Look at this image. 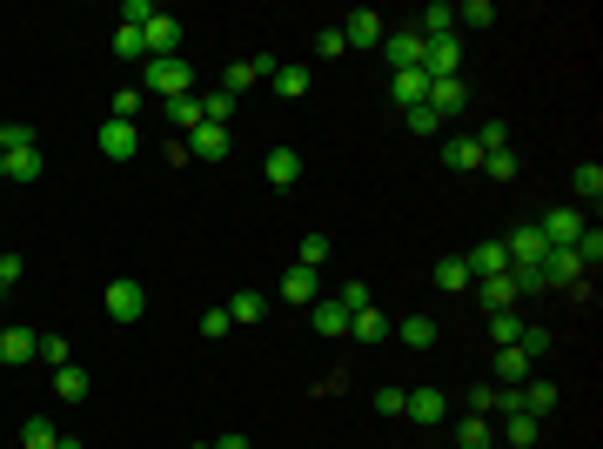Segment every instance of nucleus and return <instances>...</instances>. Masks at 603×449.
I'll return each instance as SVG.
<instances>
[{
	"instance_id": "57",
	"label": "nucleus",
	"mask_w": 603,
	"mask_h": 449,
	"mask_svg": "<svg viewBox=\"0 0 603 449\" xmlns=\"http://www.w3.org/2000/svg\"><path fill=\"white\" fill-rule=\"evenodd\" d=\"M7 135H14V121H0V155H7Z\"/></svg>"
},
{
	"instance_id": "47",
	"label": "nucleus",
	"mask_w": 603,
	"mask_h": 449,
	"mask_svg": "<svg viewBox=\"0 0 603 449\" xmlns=\"http://www.w3.org/2000/svg\"><path fill=\"white\" fill-rule=\"evenodd\" d=\"M476 148H483V155L510 148V128H503V121H483V128H476Z\"/></svg>"
},
{
	"instance_id": "29",
	"label": "nucleus",
	"mask_w": 603,
	"mask_h": 449,
	"mask_svg": "<svg viewBox=\"0 0 603 449\" xmlns=\"http://www.w3.org/2000/svg\"><path fill=\"white\" fill-rule=\"evenodd\" d=\"M416 34H423V41H443V34H456V7H443V0H436V7H423Z\"/></svg>"
},
{
	"instance_id": "24",
	"label": "nucleus",
	"mask_w": 603,
	"mask_h": 449,
	"mask_svg": "<svg viewBox=\"0 0 603 449\" xmlns=\"http://www.w3.org/2000/svg\"><path fill=\"white\" fill-rule=\"evenodd\" d=\"M530 382V356L523 349H496V389H523Z\"/></svg>"
},
{
	"instance_id": "37",
	"label": "nucleus",
	"mask_w": 603,
	"mask_h": 449,
	"mask_svg": "<svg viewBox=\"0 0 603 449\" xmlns=\"http://www.w3.org/2000/svg\"><path fill=\"white\" fill-rule=\"evenodd\" d=\"M570 255H577V269H583V275H597V262H603V228H583Z\"/></svg>"
},
{
	"instance_id": "21",
	"label": "nucleus",
	"mask_w": 603,
	"mask_h": 449,
	"mask_svg": "<svg viewBox=\"0 0 603 449\" xmlns=\"http://www.w3.org/2000/svg\"><path fill=\"white\" fill-rule=\"evenodd\" d=\"M469 289H483V309H516V302H523V295H516V282H510V269L503 275H483V282H469Z\"/></svg>"
},
{
	"instance_id": "18",
	"label": "nucleus",
	"mask_w": 603,
	"mask_h": 449,
	"mask_svg": "<svg viewBox=\"0 0 603 449\" xmlns=\"http://www.w3.org/2000/svg\"><path fill=\"white\" fill-rule=\"evenodd\" d=\"M382 34H389V27H382L376 7H356V14L342 21V41H349V47H382Z\"/></svg>"
},
{
	"instance_id": "30",
	"label": "nucleus",
	"mask_w": 603,
	"mask_h": 449,
	"mask_svg": "<svg viewBox=\"0 0 603 449\" xmlns=\"http://www.w3.org/2000/svg\"><path fill=\"white\" fill-rule=\"evenodd\" d=\"M201 121L228 128V121H235V94H228V88H201Z\"/></svg>"
},
{
	"instance_id": "19",
	"label": "nucleus",
	"mask_w": 603,
	"mask_h": 449,
	"mask_svg": "<svg viewBox=\"0 0 603 449\" xmlns=\"http://www.w3.org/2000/svg\"><path fill=\"white\" fill-rule=\"evenodd\" d=\"M443 168H456V175L483 168V148H476V135H443Z\"/></svg>"
},
{
	"instance_id": "20",
	"label": "nucleus",
	"mask_w": 603,
	"mask_h": 449,
	"mask_svg": "<svg viewBox=\"0 0 603 449\" xmlns=\"http://www.w3.org/2000/svg\"><path fill=\"white\" fill-rule=\"evenodd\" d=\"M463 269H469V282H483V275L510 269V255H503V242H483V248H469V255H463Z\"/></svg>"
},
{
	"instance_id": "32",
	"label": "nucleus",
	"mask_w": 603,
	"mask_h": 449,
	"mask_svg": "<svg viewBox=\"0 0 603 449\" xmlns=\"http://www.w3.org/2000/svg\"><path fill=\"white\" fill-rule=\"evenodd\" d=\"M570 188H577V202H590V208H597V202H603V168H597V161H577Z\"/></svg>"
},
{
	"instance_id": "23",
	"label": "nucleus",
	"mask_w": 603,
	"mask_h": 449,
	"mask_svg": "<svg viewBox=\"0 0 603 449\" xmlns=\"http://www.w3.org/2000/svg\"><path fill=\"white\" fill-rule=\"evenodd\" d=\"M302 181V155L295 148H268V188H295Z\"/></svg>"
},
{
	"instance_id": "7",
	"label": "nucleus",
	"mask_w": 603,
	"mask_h": 449,
	"mask_svg": "<svg viewBox=\"0 0 603 449\" xmlns=\"http://www.w3.org/2000/svg\"><path fill=\"white\" fill-rule=\"evenodd\" d=\"M94 148H101L108 161H134V155H141V128H134V121H114V114H108V128L94 135Z\"/></svg>"
},
{
	"instance_id": "8",
	"label": "nucleus",
	"mask_w": 603,
	"mask_h": 449,
	"mask_svg": "<svg viewBox=\"0 0 603 449\" xmlns=\"http://www.w3.org/2000/svg\"><path fill=\"white\" fill-rule=\"evenodd\" d=\"M181 141H188V155H195V161H228V148H235V135L215 128V121H195Z\"/></svg>"
},
{
	"instance_id": "56",
	"label": "nucleus",
	"mask_w": 603,
	"mask_h": 449,
	"mask_svg": "<svg viewBox=\"0 0 603 449\" xmlns=\"http://www.w3.org/2000/svg\"><path fill=\"white\" fill-rule=\"evenodd\" d=\"M215 449H255V443H248L242 429H228V436H215Z\"/></svg>"
},
{
	"instance_id": "3",
	"label": "nucleus",
	"mask_w": 603,
	"mask_h": 449,
	"mask_svg": "<svg viewBox=\"0 0 603 449\" xmlns=\"http://www.w3.org/2000/svg\"><path fill=\"white\" fill-rule=\"evenodd\" d=\"M536 275H543V289H563V295H577V302H590V275L577 269L570 248H550V255L536 262Z\"/></svg>"
},
{
	"instance_id": "45",
	"label": "nucleus",
	"mask_w": 603,
	"mask_h": 449,
	"mask_svg": "<svg viewBox=\"0 0 603 449\" xmlns=\"http://www.w3.org/2000/svg\"><path fill=\"white\" fill-rule=\"evenodd\" d=\"M34 362H47V369H67L74 362V349H67V336H41V356Z\"/></svg>"
},
{
	"instance_id": "34",
	"label": "nucleus",
	"mask_w": 603,
	"mask_h": 449,
	"mask_svg": "<svg viewBox=\"0 0 603 449\" xmlns=\"http://www.w3.org/2000/svg\"><path fill=\"white\" fill-rule=\"evenodd\" d=\"M54 443H61L54 416H27V423H21V449H54Z\"/></svg>"
},
{
	"instance_id": "50",
	"label": "nucleus",
	"mask_w": 603,
	"mask_h": 449,
	"mask_svg": "<svg viewBox=\"0 0 603 449\" xmlns=\"http://www.w3.org/2000/svg\"><path fill=\"white\" fill-rule=\"evenodd\" d=\"M141 101H148L141 88H121V94H114V121H134V114H141Z\"/></svg>"
},
{
	"instance_id": "60",
	"label": "nucleus",
	"mask_w": 603,
	"mask_h": 449,
	"mask_svg": "<svg viewBox=\"0 0 603 449\" xmlns=\"http://www.w3.org/2000/svg\"><path fill=\"white\" fill-rule=\"evenodd\" d=\"M0 329H7V322H0Z\"/></svg>"
},
{
	"instance_id": "55",
	"label": "nucleus",
	"mask_w": 603,
	"mask_h": 449,
	"mask_svg": "<svg viewBox=\"0 0 603 449\" xmlns=\"http://www.w3.org/2000/svg\"><path fill=\"white\" fill-rule=\"evenodd\" d=\"M402 403H409V389H376V409H382V416H402Z\"/></svg>"
},
{
	"instance_id": "43",
	"label": "nucleus",
	"mask_w": 603,
	"mask_h": 449,
	"mask_svg": "<svg viewBox=\"0 0 603 449\" xmlns=\"http://www.w3.org/2000/svg\"><path fill=\"white\" fill-rule=\"evenodd\" d=\"M322 262H329V235H302V255H295V269H315V275H322Z\"/></svg>"
},
{
	"instance_id": "12",
	"label": "nucleus",
	"mask_w": 603,
	"mask_h": 449,
	"mask_svg": "<svg viewBox=\"0 0 603 449\" xmlns=\"http://www.w3.org/2000/svg\"><path fill=\"white\" fill-rule=\"evenodd\" d=\"M34 356H41V329L7 322V329H0V362H7V369H21V362H34Z\"/></svg>"
},
{
	"instance_id": "5",
	"label": "nucleus",
	"mask_w": 603,
	"mask_h": 449,
	"mask_svg": "<svg viewBox=\"0 0 603 449\" xmlns=\"http://www.w3.org/2000/svg\"><path fill=\"white\" fill-rule=\"evenodd\" d=\"M423 108H429V114H436V121L449 128V121H456V114L469 108V88H463V74H449V81H429V101H423Z\"/></svg>"
},
{
	"instance_id": "4",
	"label": "nucleus",
	"mask_w": 603,
	"mask_h": 449,
	"mask_svg": "<svg viewBox=\"0 0 603 449\" xmlns=\"http://www.w3.org/2000/svg\"><path fill=\"white\" fill-rule=\"evenodd\" d=\"M583 228H590V222H583V208L570 202V208H550V215L536 222V235H543L550 248H577V235H583Z\"/></svg>"
},
{
	"instance_id": "16",
	"label": "nucleus",
	"mask_w": 603,
	"mask_h": 449,
	"mask_svg": "<svg viewBox=\"0 0 603 449\" xmlns=\"http://www.w3.org/2000/svg\"><path fill=\"white\" fill-rule=\"evenodd\" d=\"M389 101H396L402 114H409V108H423V101H429V74H423V68H402V74H389Z\"/></svg>"
},
{
	"instance_id": "13",
	"label": "nucleus",
	"mask_w": 603,
	"mask_h": 449,
	"mask_svg": "<svg viewBox=\"0 0 603 449\" xmlns=\"http://www.w3.org/2000/svg\"><path fill=\"white\" fill-rule=\"evenodd\" d=\"M309 322H315V336H322V342H342V336H349V309H342L335 295H315V302H309Z\"/></svg>"
},
{
	"instance_id": "25",
	"label": "nucleus",
	"mask_w": 603,
	"mask_h": 449,
	"mask_svg": "<svg viewBox=\"0 0 603 449\" xmlns=\"http://www.w3.org/2000/svg\"><path fill=\"white\" fill-rule=\"evenodd\" d=\"M282 295H289L295 309H309L315 295H322V275H315V269H289V275H282Z\"/></svg>"
},
{
	"instance_id": "28",
	"label": "nucleus",
	"mask_w": 603,
	"mask_h": 449,
	"mask_svg": "<svg viewBox=\"0 0 603 449\" xmlns=\"http://www.w3.org/2000/svg\"><path fill=\"white\" fill-rule=\"evenodd\" d=\"M88 369H74V362H67V369H54V396H61V403H88Z\"/></svg>"
},
{
	"instance_id": "27",
	"label": "nucleus",
	"mask_w": 603,
	"mask_h": 449,
	"mask_svg": "<svg viewBox=\"0 0 603 449\" xmlns=\"http://www.w3.org/2000/svg\"><path fill=\"white\" fill-rule=\"evenodd\" d=\"M456 449H496V423L490 416H463L456 423Z\"/></svg>"
},
{
	"instance_id": "52",
	"label": "nucleus",
	"mask_w": 603,
	"mask_h": 449,
	"mask_svg": "<svg viewBox=\"0 0 603 449\" xmlns=\"http://www.w3.org/2000/svg\"><path fill=\"white\" fill-rule=\"evenodd\" d=\"M228 329H235V322H228V309H208V315H201V336H208V342H222Z\"/></svg>"
},
{
	"instance_id": "14",
	"label": "nucleus",
	"mask_w": 603,
	"mask_h": 449,
	"mask_svg": "<svg viewBox=\"0 0 603 449\" xmlns=\"http://www.w3.org/2000/svg\"><path fill=\"white\" fill-rule=\"evenodd\" d=\"M503 255H510V269H536V262L550 255V242H543V235H536V222H530V228H510Z\"/></svg>"
},
{
	"instance_id": "54",
	"label": "nucleus",
	"mask_w": 603,
	"mask_h": 449,
	"mask_svg": "<svg viewBox=\"0 0 603 449\" xmlns=\"http://www.w3.org/2000/svg\"><path fill=\"white\" fill-rule=\"evenodd\" d=\"M315 47H322V61H329V54H349V41H342V27H322V34H315Z\"/></svg>"
},
{
	"instance_id": "58",
	"label": "nucleus",
	"mask_w": 603,
	"mask_h": 449,
	"mask_svg": "<svg viewBox=\"0 0 603 449\" xmlns=\"http://www.w3.org/2000/svg\"><path fill=\"white\" fill-rule=\"evenodd\" d=\"M54 449H81V443H74V436H61V443H54Z\"/></svg>"
},
{
	"instance_id": "22",
	"label": "nucleus",
	"mask_w": 603,
	"mask_h": 449,
	"mask_svg": "<svg viewBox=\"0 0 603 449\" xmlns=\"http://www.w3.org/2000/svg\"><path fill=\"white\" fill-rule=\"evenodd\" d=\"M396 336H402V349H436V342H443V329H436L429 315H402Z\"/></svg>"
},
{
	"instance_id": "51",
	"label": "nucleus",
	"mask_w": 603,
	"mask_h": 449,
	"mask_svg": "<svg viewBox=\"0 0 603 449\" xmlns=\"http://www.w3.org/2000/svg\"><path fill=\"white\" fill-rule=\"evenodd\" d=\"M155 21V7L148 0H121V27H148Z\"/></svg>"
},
{
	"instance_id": "46",
	"label": "nucleus",
	"mask_w": 603,
	"mask_h": 449,
	"mask_svg": "<svg viewBox=\"0 0 603 449\" xmlns=\"http://www.w3.org/2000/svg\"><path fill=\"white\" fill-rule=\"evenodd\" d=\"M483 175H490V181H510V175H516V148H496V155H483Z\"/></svg>"
},
{
	"instance_id": "6",
	"label": "nucleus",
	"mask_w": 603,
	"mask_h": 449,
	"mask_svg": "<svg viewBox=\"0 0 603 449\" xmlns=\"http://www.w3.org/2000/svg\"><path fill=\"white\" fill-rule=\"evenodd\" d=\"M463 68V34H443V41H423V74L429 81H449Z\"/></svg>"
},
{
	"instance_id": "41",
	"label": "nucleus",
	"mask_w": 603,
	"mask_h": 449,
	"mask_svg": "<svg viewBox=\"0 0 603 449\" xmlns=\"http://www.w3.org/2000/svg\"><path fill=\"white\" fill-rule=\"evenodd\" d=\"M228 322H262V295L235 289V295H228Z\"/></svg>"
},
{
	"instance_id": "15",
	"label": "nucleus",
	"mask_w": 603,
	"mask_h": 449,
	"mask_svg": "<svg viewBox=\"0 0 603 449\" xmlns=\"http://www.w3.org/2000/svg\"><path fill=\"white\" fill-rule=\"evenodd\" d=\"M402 416H409V423H423V429H436V423L449 416V396H443V389H409Z\"/></svg>"
},
{
	"instance_id": "35",
	"label": "nucleus",
	"mask_w": 603,
	"mask_h": 449,
	"mask_svg": "<svg viewBox=\"0 0 603 449\" xmlns=\"http://www.w3.org/2000/svg\"><path fill=\"white\" fill-rule=\"evenodd\" d=\"M161 121H168V128H195V121H201V94H181V101H161Z\"/></svg>"
},
{
	"instance_id": "42",
	"label": "nucleus",
	"mask_w": 603,
	"mask_h": 449,
	"mask_svg": "<svg viewBox=\"0 0 603 449\" xmlns=\"http://www.w3.org/2000/svg\"><path fill=\"white\" fill-rule=\"evenodd\" d=\"M255 81H262V74H255V61H228V68H222V88L235 94V101H242V88H255Z\"/></svg>"
},
{
	"instance_id": "9",
	"label": "nucleus",
	"mask_w": 603,
	"mask_h": 449,
	"mask_svg": "<svg viewBox=\"0 0 603 449\" xmlns=\"http://www.w3.org/2000/svg\"><path fill=\"white\" fill-rule=\"evenodd\" d=\"M382 54H389V74L423 68V34L416 27H396V34H382Z\"/></svg>"
},
{
	"instance_id": "36",
	"label": "nucleus",
	"mask_w": 603,
	"mask_h": 449,
	"mask_svg": "<svg viewBox=\"0 0 603 449\" xmlns=\"http://www.w3.org/2000/svg\"><path fill=\"white\" fill-rule=\"evenodd\" d=\"M516 349H523V356H530V362H543V356H550V349H557V336H550L543 322H523V336H516Z\"/></svg>"
},
{
	"instance_id": "1",
	"label": "nucleus",
	"mask_w": 603,
	"mask_h": 449,
	"mask_svg": "<svg viewBox=\"0 0 603 449\" xmlns=\"http://www.w3.org/2000/svg\"><path fill=\"white\" fill-rule=\"evenodd\" d=\"M141 94H155V101H181V94H201L195 68L168 54V61H141Z\"/></svg>"
},
{
	"instance_id": "33",
	"label": "nucleus",
	"mask_w": 603,
	"mask_h": 449,
	"mask_svg": "<svg viewBox=\"0 0 603 449\" xmlns=\"http://www.w3.org/2000/svg\"><path fill=\"white\" fill-rule=\"evenodd\" d=\"M349 336H356V342H382V336H389V315H382V309H356V315H349Z\"/></svg>"
},
{
	"instance_id": "49",
	"label": "nucleus",
	"mask_w": 603,
	"mask_h": 449,
	"mask_svg": "<svg viewBox=\"0 0 603 449\" xmlns=\"http://www.w3.org/2000/svg\"><path fill=\"white\" fill-rule=\"evenodd\" d=\"M335 302H342L349 315H356V309H369V282H342V289H335Z\"/></svg>"
},
{
	"instance_id": "26",
	"label": "nucleus",
	"mask_w": 603,
	"mask_h": 449,
	"mask_svg": "<svg viewBox=\"0 0 603 449\" xmlns=\"http://www.w3.org/2000/svg\"><path fill=\"white\" fill-rule=\"evenodd\" d=\"M536 429H543V423H536V416H523V409H510L496 436H503V443H510V449H536Z\"/></svg>"
},
{
	"instance_id": "11",
	"label": "nucleus",
	"mask_w": 603,
	"mask_h": 449,
	"mask_svg": "<svg viewBox=\"0 0 603 449\" xmlns=\"http://www.w3.org/2000/svg\"><path fill=\"white\" fill-rule=\"evenodd\" d=\"M108 315H114V322H141V315H148V289H141V282H128V275H121V282H108Z\"/></svg>"
},
{
	"instance_id": "31",
	"label": "nucleus",
	"mask_w": 603,
	"mask_h": 449,
	"mask_svg": "<svg viewBox=\"0 0 603 449\" xmlns=\"http://www.w3.org/2000/svg\"><path fill=\"white\" fill-rule=\"evenodd\" d=\"M309 81H315L309 68H275V74H268V88L282 94V101H302V94H309Z\"/></svg>"
},
{
	"instance_id": "44",
	"label": "nucleus",
	"mask_w": 603,
	"mask_h": 449,
	"mask_svg": "<svg viewBox=\"0 0 603 449\" xmlns=\"http://www.w3.org/2000/svg\"><path fill=\"white\" fill-rule=\"evenodd\" d=\"M496 21V0H463L456 7V27H490Z\"/></svg>"
},
{
	"instance_id": "39",
	"label": "nucleus",
	"mask_w": 603,
	"mask_h": 449,
	"mask_svg": "<svg viewBox=\"0 0 603 449\" xmlns=\"http://www.w3.org/2000/svg\"><path fill=\"white\" fill-rule=\"evenodd\" d=\"M114 61H148V41H141V27H114Z\"/></svg>"
},
{
	"instance_id": "10",
	"label": "nucleus",
	"mask_w": 603,
	"mask_h": 449,
	"mask_svg": "<svg viewBox=\"0 0 603 449\" xmlns=\"http://www.w3.org/2000/svg\"><path fill=\"white\" fill-rule=\"evenodd\" d=\"M141 41H148V61H168V54H181V21L155 7V21L141 27Z\"/></svg>"
},
{
	"instance_id": "17",
	"label": "nucleus",
	"mask_w": 603,
	"mask_h": 449,
	"mask_svg": "<svg viewBox=\"0 0 603 449\" xmlns=\"http://www.w3.org/2000/svg\"><path fill=\"white\" fill-rule=\"evenodd\" d=\"M557 403H563V389H557V382H543V376L516 389V409H523V416H536V423H543V416H550Z\"/></svg>"
},
{
	"instance_id": "40",
	"label": "nucleus",
	"mask_w": 603,
	"mask_h": 449,
	"mask_svg": "<svg viewBox=\"0 0 603 449\" xmlns=\"http://www.w3.org/2000/svg\"><path fill=\"white\" fill-rule=\"evenodd\" d=\"M516 336H523V315H516V309H496V315H490V342L516 349Z\"/></svg>"
},
{
	"instance_id": "59",
	"label": "nucleus",
	"mask_w": 603,
	"mask_h": 449,
	"mask_svg": "<svg viewBox=\"0 0 603 449\" xmlns=\"http://www.w3.org/2000/svg\"><path fill=\"white\" fill-rule=\"evenodd\" d=\"M0 181H7V168H0Z\"/></svg>"
},
{
	"instance_id": "38",
	"label": "nucleus",
	"mask_w": 603,
	"mask_h": 449,
	"mask_svg": "<svg viewBox=\"0 0 603 449\" xmlns=\"http://www.w3.org/2000/svg\"><path fill=\"white\" fill-rule=\"evenodd\" d=\"M436 289L469 295V269H463V255H443V262H436Z\"/></svg>"
},
{
	"instance_id": "48",
	"label": "nucleus",
	"mask_w": 603,
	"mask_h": 449,
	"mask_svg": "<svg viewBox=\"0 0 603 449\" xmlns=\"http://www.w3.org/2000/svg\"><path fill=\"white\" fill-rule=\"evenodd\" d=\"M402 121H409V135H443V121H436V114H429V108H409V114H402Z\"/></svg>"
},
{
	"instance_id": "2",
	"label": "nucleus",
	"mask_w": 603,
	"mask_h": 449,
	"mask_svg": "<svg viewBox=\"0 0 603 449\" xmlns=\"http://www.w3.org/2000/svg\"><path fill=\"white\" fill-rule=\"evenodd\" d=\"M0 168H7V181H41V135L34 128H21L14 121V135H7V155H0Z\"/></svg>"
},
{
	"instance_id": "53",
	"label": "nucleus",
	"mask_w": 603,
	"mask_h": 449,
	"mask_svg": "<svg viewBox=\"0 0 603 449\" xmlns=\"http://www.w3.org/2000/svg\"><path fill=\"white\" fill-rule=\"evenodd\" d=\"M21 275H27V262H21V255H0V295L14 289V282H21Z\"/></svg>"
}]
</instances>
